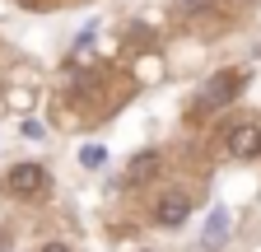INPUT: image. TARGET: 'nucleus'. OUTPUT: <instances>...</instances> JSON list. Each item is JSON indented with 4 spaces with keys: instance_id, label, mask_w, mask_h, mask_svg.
<instances>
[{
    "instance_id": "1",
    "label": "nucleus",
    "mask_w": 261,
    "mask_h": 252,
    "mask_svg": "<svg viewBox=\"0 0 261 252\" xmlns=\"http://www.w3.org/2000/svg\"><path fill=\"white\" fill-rule=\"evenodd\" d=\"M5 192L19 196V201L42 196V192H47V168H38V164H14L10 178H5Z\"/></svg>"
},
{
    "instance_id": "2",
    "label": "nucleus",
    "mask_w": 261,
    "mask_h": 252,
    "mask_svg": "<svg viewBox=\"0 0 261 252\" xmlns=\"http://www.w3.org/2000/svg\"><path fill=\"white\" fill-rule=\"evenodd\" d=\"M238 89H243V75H210L205 89H201V108H224V103H233Z\"/></svg>"
},
{
    "instance_id": "3",
    "label": "nucleus",
    "mask_w": 261,
    "mask_h": 252,
    "mask_svg": "<svg viewBox=\"0 0 261 252\" xmlns=\"http://www.w3.org/2000/svg\"><path fill=\"white\" fill-rule=\"evenodd\" d=\"M228 154H233V159H256L261 154V126L256 121H238L233 131H228Z\"/></svg>"
},
{
    "instance_id": "4",
    "label": "nucleus",
    "mask_w": 261,
    "mask_h": 252,
    "mask_svg": "<svg viewBox=\"0 0 261 252\" xmlns=\"http://www.w3.org/2000/svg\"><path fill=\"white\" fill-rule=\"evenodd\" d=\"M154 215H159V224H163V229H177V224H187L191 201H187L182 192H168V196L159 201V210H154Z\"/></svg>"
},
{
    "instance_id": "5",
    "label": "nucleus",
    "mask_w": 261,
    "mask_h": 252,
    "mask_svg": "<svg viewBox=\"0 0 261 252\" xmlns=\"http://www.w3.org/2000/svg\"><path fill=\"white\" fill-rule=\"evenodd\" d=\"M228 224H233V219H228V210H224V206H215V210H210V219H205V238H201V243H205V247H219V243L228 238Z\"/></svg>"
},
{
    "instance_id": "6",
    "label": "nucleus",
    "mask_w": 261,
    "mask_h": 252,
    "mask_svg": "<svg viewBox=\"0 0 261 252\" xmlns=\"http://www.w3.org/2000/svg\"><path fill=\"white\" fill-rule=\"evenodd\" d=\"M159 168V154L149 149V154H136V159H130V182H140V178H149Z\"/></svg>"
},
{
    "instance_id": "7",
    "label": "nucleus",
    "mask_w": 261,
    "mask_h": 252,
    "mask_svg": "<svg viewBox=\"0 0 261 252\" xmlns=\"http://www.w3.org/2000/svg\"><path fill=\"white\" fill-rule=\"evenodd\" d=\"M70 93H84V98H93V93H98V80H93L89 70H75V75H70Z\"/></svg>"
},
{
    "instance_id": "8",
    "label": "nucleus",
    "mask_w": 261,
    "mask_h": 252,
    "mask_svg": "<svg viewBox=\"0 0 261 252\" xmlns=\"http://www.w3.org/2000/svg\"><path fill=\"white\" fill-rule=\"evenodd\" d=\"M80 159H84V168H103V159H108V149H103V145H89V149L80 154Z\"/></svg>"
},
{
    "instance_id": "9",
    "label": "nucleus",
    "mask_w": 261,
    "mask_h": 252,
    "mask_svg": "<svg viewBox=\"0 0 261 252\" xmlns=\"http://www.w3.org/2000/svg\"><path fill=\"white\" fill-rule=\"evenodd\" d=\"M19 131H23L28 140H42V136H47V126H42V121H33V117H28V121L19 126Z\"/></svg>"
},
{
    "instance_id": "10",
    "label": "nucleus",
    "mask_w": 261,
    "mask_h": 252,
    "mask_svg": "<svg viewBox=\"0 0 261 252\" xmlns=\"http://www.w3.org/2000/svg\"><path fill=\"white\" fill-rule=\"evenodd\" d=\"M210 5H215V0H182L187 14H201V10H210Z\"/></svg>"
},
{
    "instance_id": "11",
    "label": "nucleus",
    "mask_w": 261,
    "mask_h": 252,
    "mask_svg": "<svg viewBox=\"0 0 261 252\" xmlns=\"http://www.w3.org/2000/svg\"><path fill=\"white\" fill-rule=\"evenodd\" d=\"M42 252H70V247H65V243H47Z\"/></svg>"
}]
</instances>
